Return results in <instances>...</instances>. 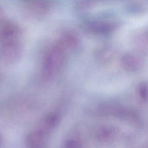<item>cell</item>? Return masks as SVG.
Masks as SVG:
<instances>
[{"instance_id": "cell-1", "label": "cell", "mask_w": 148, "mask_h": 148, "mask_svg": "<svg viewBox=\"0 0 148 148\" xmlns=\"http://www.w3.org/2000/svg\"><path fill=\"white\" fill-rule=\"evenodd\" d=\"M61 120V114L56 110L49 111L44 114L34 127L26 134L24 139L26 146L29 148L45 147L60 124Z\"/></svg>"}, {"instance_id": "cell-2", "label": "cell", "mask_w": 148, "mask_h": 148, "mask_svg": "<svg viewBox=\"0 0 148 148\" xmlns=\"http://www.w3.org/2000/svg\"><path fill=\"white\" fill-rule=\"evenodd\" d=\"M68 53L56 40L45 50L42 58L40 76L45 82L56 79L61 73Z\"/></svg>"}, {"instance_id": "cell-3", "label": "cell", "mask_w": 148, "mask_h": 148, "mask_svg": "<svg viewBox=\"0 0 148 148\" xmlns=\"http://www.w3.org/2000/svg\"><path fill=\"white\" fill-rule=\"evenodd\" d=\"M24 51V45L23 39L0 44V59L6 65H13L18 62Z\"/></svg>"}, {"instance_id": "cell-4", "label": "cell", "mask_w": 148, "mask_h": 148, "mask_svg": "<svg viewBox=\"0 0 148 148\" xmlns=\"http://www.w3.org/2000/svg\"><path fill=\"white\" fill-rule=\"evenodd\" d=\"M56 40L69 53H74L79 50L81 39L77 34L71 31L62 32Z\"/></svg>"}, {"instance_id": "cell-5", "label": "cell", "mask_w": 148, "mask_h": 148, "mask_svg": "<svg viewBox=\"0 0 148 148\" xmlns=\"http://www.w3.org/2000/svg\"><path fill=\"white\" fill-rule=\"evenodd\" d=\"M21 39H22V34L18 26L13 24H8L0 28V44Z\"/></svg>"}, {"instance_id": "cell-6", "label": "cell", "mask_w": 148, "mask_h": 148, "mask_svg": "<svg viewBox=\"0 0 148 148\" xmlns=\"http://www.w3.org/2000/svg\"><path fill=\"white\" fill-rule=\"evenodd\" d=\"M62 144L64 148H76L82 147L83 141L79 136L73 134L64 139Z\"/></svg>"}, {"instance_id": "cell-7", "label": "cell", "mask_w": 148, "mask_h": 148, "mask_svg": "<svg viewBox=\"0 0 148 148\" xmlns=\"http://www.w3.org/2000/svg\"><path fill=\"white\" fill-rule=\"evenodd\" d=\"M2 137H1V135H0V146H1V143H2Z\"/></svg>"}]
</instances>
